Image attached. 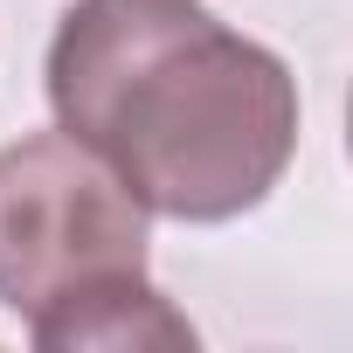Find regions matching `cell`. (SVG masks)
I'll use <instances>...</instances> for the list:
<instances>
[{"label":"cell","mask_w":353,"mask_h":353,"mask_svg":"<svg viewBox=\"0 0 353 353\" xmlns=\"http://www.w3.org/2000/svg\"><path fill=\"white\" fill-rule=\"evenodd\" d=\"M49 111L145 215L236 222L298 152L284 56L194 0H77L49 42Z\"/></svg>","instance_id":"obj_1"},{"label":"cell","mask_w":353,"mask_h":353,"mask_svg":"<svg viewBox=\"0 0 353 353\" xmlns=\"http://www.w3.org/2000/svg\"><path fill=\"white\" fill-rule=\"evenodd\" d=\"M145 270V208L63 125L0 145V305L42 319L90 284Z\"/></svg>","instance_id":"obj_2"},{"label":"cell","mask_w":353,"mask_h":353,"mask_svg":"<svg viewBox=\"0 0 353 353\" xmlns=\"http://www.w3.org/2000/svg\"><path fill=\"white\" fill-rule=\"evenodd\" d=\"M28 339L49 353H83V346H194V325L166 305L159 284H145V270L111 277L77 291L70 305L28 319Z\"/></svg>","instance_id":"obj_3"}]
</instances>
